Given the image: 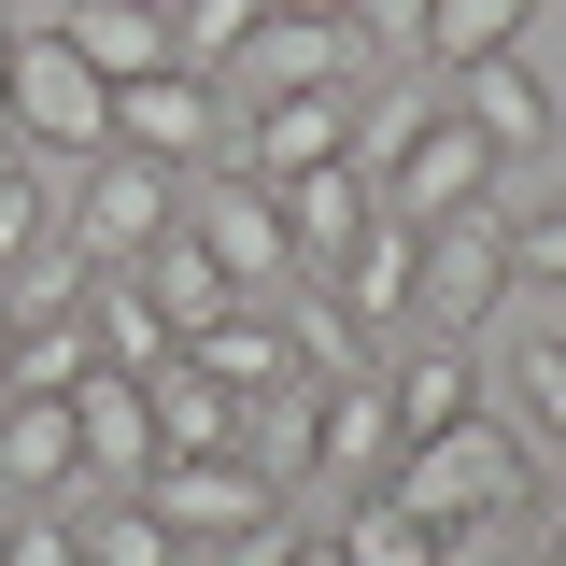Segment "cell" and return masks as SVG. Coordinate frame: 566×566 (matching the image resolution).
<instances>
[{
  "label": "cell",
  "mask_w": 566,
  "mask_h": 566,
  "mask_svg": "<svg viewBox=\"0 0 566 566\" xmlns=\"http://www.w3.org/2000/svg\"><path fill=\"white\" fill-rule=\"evenodd\" d=\"M382 495L424 510L439 538H453V524H524V510H538V453H524V424L468 411V424H439V439H411V453L382 468Z\"/></svg>",
  "instance_id": "cell-1"
},
{
  "label": "cell",
  "mask_w": 566,
  "mask_h": 566,
  "mask_svg": "<svg viewBox=\"0 0 566 566\" xmlns=\"http://www.w3.org/2000/svg\"><path fill=\"white\" fill-rule=\"evenodd\" d=\"M0 128L14 156H43V170H85V156H114V71L85 57L71 29H14V85H0Z\"/></svg>",
  "instance_id": "cell-2"
},
{
  "label": "cell",
  "mask_w": 566,
  "mask_h": 566,
  "mask_svg": "<svg viewBox=\"0 0 566 566\" xmlns=\"http://www.w3.org/2000/svg\"><path fill=\"white\" fill-rule=\"evenodd\" d=\"M227 142H241V99L212 85V71L156 57L114 85V156H156V170H227Z\"/></svg>",
  "instance_id": "cell-3"
},
{
  "label": "cell",
  "mask_w": 566,
  "mask_h": 566,
  "mask_svg": "<svg viewBox=\"0 0 566 566\" xmlns=\"http://www.w3.org/2000/svg\"><path fill=\"white\" fill-rule=\"evenodd\" d=\"M382 71V43L354 14H255V43L227 57V99H354Z\"/></svg>",
  "instance_id": "cell-4"
},
{
  "label": "cell",
  "mask_w": 566,
  "mask_h": 566,
  "mask_svg": "<svg viewBox=\"0 0 566 566\" xmlns=\"http://www.w3.org/2000/svg\"><path fill=\"white\" fill-rule=\"evenodd\" d=\"M185 227H199V255L227 270V297H283L297 283L283 185H255V170H185Z\"/></svg>",
  "instance_id": "cell-5"
},
{
  "label": "cell",
  "mask_w": 566,
  "mask_h": 566,
  "mask_svg": "<svg viewBox=\"0 0 566 566\" xmlns=\"http://www.w3.org/2000/svg\"><path fill=\"white\" fill-rule=\"evenodd\" d=\"M510 297V212L468 199L424 227V270H411V326H439V340H482V312Z\"/></svg>",
  "instance_id": "cell-6"
},
{
  "label": "cell",
  "mask_w": 566,
  "mask_h": 566,
  "mask_svg": "<svg viewBox=\"0 0 566 566\" xmlns=\"http://www.w3.org/2000/svg\"><path fill=\"white\" fill-rule=\"evenodd\" d=\"M170 212H185V170H156V156H85V185L57 199V241L85 270H128Z\"/></svg>",
  "instance_id": "cell-7"
},
{
  "label": "cell",
  "mask_w": 566,
  "mask_h": 566,
  "mask_svg": "<svg viewBox=\"0 0 566 566\" xmlns=\"http://www.w3.org/2000/svg\"><path fill=\"white\" fill-rule=\"evenodd\" d=\"M156 510H170V538H185V566L212 553V538H241V524H270L283 510V482H255V453H170V468H156Z\"/></svg>",
  "instance_id": "cell-8"
},
{
  "label": "cell",
  "mask_w": 566,
  "mask_h": 566,
  "mask_svg": "<svg viewBox=\"0 0 566 566\" xmlns=\"http://www.w3.org/2000/svg\"><path fill=\"white\" fill-rule=\"evenodd\" d=\"M495 170H510V156H495V142L468 128V114H439V128H424L411 156L382 170V212H397V227H439V212H468V199H495Z\"/></svg>",
  "instance_id": "cell-9"
},
{
  "label": "cell",
  "mask_w": 566,
  "mask_h": 566,
  "mask_svg": "<svg viewBox=\"0 0 566 566\" xmlns=\"http://www.w3.org/2000/svg\"><path fill=\"white\" fill-rule=\"evenodd\" d=\"M340 156H354V99H241V142H227V170H255V185L340 170Z\"/></svg>",
  "instance_id": "cell-10"
},
{
  "label": "cell",
  "mask_w": 566,
  "mask_h": 566,
  "mask_svg": "<svg viewBox=\"0 0 566 566\" xmlns=\"http://www.w3.org/2000/svg\"><path fill=\"white\" fill-rule=\"evenodd\" d=\"M71 439H85V482H114V495L156 482V397H142L128 368H85L71 382Z\"/></svg>",
  "instance_id": "cell-11"
},
{
  "label": "cell",
  "mask_w": 566,
  "mask_h": 566,
  "mask_svg": "<svg viewBox=\"0 0 566 566\" xmlns=\"http://www.w3.org/2000/svg\"><path fill=\"white\" fill-rule=\"evenodd\" d=\"M382 397H397V439H439V424L482 411V368H468V340L411 326V340H382Z\"/></svg>",
  "instance_id": "cell-12"
},
{
  "label": "cell",
  "mask_w": 566,
  "mask_h": 566,
  "mask_svg": "<svg viewBox=\"0 0 566 566\" xmlns=\"http://www.w3.org/2000/svg\"><path fill=\"white\" fill-rule=\"evenodd\" d=\"M439 114H453V71H424V57L368 71V85H354V170L382 185V170H397V156H411V142L439 128Z\"/></svg>",
  "instance_id": "cell-13"
},
{
  "label": "cell",
  "mask_w": 566,
  "mask_h": 566,
  "mask_svg": "<svg viewBox=\"0 0 566 566\" xmlns=\"http://www.w3.org/2000/svg\"><path fill=\"white\" fill-rule=\"evenodd\" d=\"M241 453H255V482H312V468H326V382H312V368H283V382H255V397H241Z\"/></svg>",
  "instance_id": "cell-14"
},
{
  "label": "cell",
  "mask_w": 566,
  "mask_h": 566,
  "mask_svg": "<svg viewBox=\"0 0 566 566\" xmlns=\"http://www.w3.org/2000/svg\"><path fill=\"white\" fill-rule=\"evenodd\" d=\"M368 212H382V185H368V170H297V185H283V241H297V283H326L354 255V241H368Z\"/></svg>",
  "instance_id": "cell-15"
},
{
  "label": "cell",
  "mask_w": 566,
  "mask_h": 566,
  "mask_svg": "<svg viewBox=\"0 0 566 566\" xmlns=\"http://www.w3.org/2000/svg\"><path fill=\"white\" fill-rule=\"evenodd\" d=\"M453 114H468L495 156H538V142H553V85H538L524 43H510V57H468V71H453Z\"/></svg>",
  "instance_id": "cell-16"
},
{
  "label": "cell",
  "mask_w": 566,
  "mask_h": 566,
  "mask_svg": "<svg viewBox=\"0 0 566 566\" xmlns=\"http://www.w3.org/2000/svg\"><path fill=\"white\" fill-rule=\"evenodd\" d=\"M128 283L156 297V326H170V340H199L212 312H227V270L199 255V227H185V212H170V227H156V241L128 255Z\"/></svg>",
  "instance_id": "cell-17"
},
{
  "label": "cell",
  "mask_w": 566,
  "mask_h": 566,
  "mask_svg": "<svg viewBox=\"0 0 566 566\" xmlns=\"http://www.w3.org/2000/svg\"><path fill=\"white\" fill-rule=\"evenodd\" d=\"M397 453H411V439H397V397H382V368H368V382H326V468H312V482L368 495Z\"/></svg>",
  "instance_id": "cell-18"
},
{
  "label": "cell",
  "mask_w": 566,
  "mask_h": 566,
  "mask_svg": "<svg viewBox=\"0 0 566 566\" xmlns=\"http://www.w3.org/2000/svg\"><path fill=\"white\" fill-rule=\"evenodd\" d=\"M185 368H212L227 397H255V382H283L297 368V340H283V297H227L199 340H185Z\"/></svg>",
  "instance_id": "cell-19"
},
{
  "label": "cell",
  "mask_w": 566,
  "mask_h": 566,
  "mask_svg": "<svg viewBox=\"0 0 566 566\" xmlns=\"http://www.w3.org/2000/svg\"><path fill=\"white\" fill-rule=\"evenodd\" d=\"M71 326H85V354H99V368H128V382H156V368L185 354L170 326H156V297H142L128 270H99V283H85V312H71Z\"/></svg>",
  "instance_id": "cell-20"
},
{
  "label": "cell",
  "mask_w": 566,
  "mask_h": 566,
  "mask_svg": "<svg viewBox=\"0 0 566 566\" xmlns=\"http://www.w3.org/2000/svg\"><path fill=\"white\" fill-rule=\"evenodd\" d=\"M142 397H156V468H170V453H241V397H227L212 368H185V354H170Z\"/></svg>",
  "instance_id": "cell-21"
},
{
  "label": "cell",
  "mask_w": 566,
  "mask_h": 566,
  "mask_svg": "<svg viewBox=\"0 0 566 566\" xmlns=\"http://www.w3.org/2000/svg\"><path fill=\"white\" fill-rule=\"evenodd\" d=\"M326 566H439V524H424V510H397V495L368 482V495H340V524H326Z\"/></svg>",
  "instance_id": "cell-22"
},
{
  "label": "cell",
  "mask_w": 566,
  "mask_h": 566,
  "mask_svg": "<svg viewBox=\"0 0 566 566\" xmlns=\"http://www.w3.org/2000/svg\"><path fill=\"white\" fill-rule=\"evenodd\" d=\"M524 29H538V0H424L411 57H424V71H468V57H510Z\"/></svg>",
  "instance_id": "cell-23"
},
{
  "label": "cell",
  "mask_w": 566,
  "mask_h": 566,
  "mask_svg": "<svg viewBox=\"0 0 566 566\" xmlns=\"http://www.w3.org/2000/svg\"><path fill=\"white\" fill-rule=\"evenodd\" d=\"M283 340H297V368H312V382H368V368H382V340L354 326L326 283H283Z\"/></svg>",
  "instance_id": "cell-24"
},
{
  "label": "cell",
  "mask_w": 566,
  "mask_h": 566,
  "mask_svg": "<svg viewBox=\"0 0 566 566\" xmlns=\"http://www.w3.org/2000/svg\"><path fill=\"white\" fill-rule=\"evenodd\" d=\"M85 255H71L57 227H43V241H29V255H14V270H0V312H14V326H71V312H85Z\"/></svg>",
  "instance_id": "cell-25"
},
{
  "label": "cell",
  "mask_w": 566,
  "mask_h": 566,
  "mask_svg": "<svg viewBox=\"0 0 566 566\" xmlns=\"http://www.w3.org/2000/svg\"><path fill=\"white\" fill-rule=\"evenodd\" d=\"M99 354H85V326H14L0 340V397H71Z\"/></svg>",
  "instance_id": "cell-26"
},
{
  "label": "cell",
  "mask_w": 566,
  "mask_h": 566,
  "mask_svg": "<svg viewBox=\"0 0 566 566\" xmlns=\"http://www.w3.org/2000/svg\"><path fill=\"white\" fill-rule=\"evenodd\" d=\"M510 424H524V453H566V340L510 354Z\"/></svg>",
  "instance_id": "cell-27"
},
{
  "label": "cell",
  "mask_w": 566,
  "mask_h": 566,
  "mask_svg": "<svg viewBox=\"0 0 566 566\" xmlns=\"http://www.w3.org/2000/svg\"><path fill=\"white\" fill-rule=\"evenodd\" d=\"M255 14H270V0H170V57H185V71H212V85H227V57L255 43Z\"/></svg>",
  "instance_id": "cell-28"
},
{
  "label": "cell",
  "mask_w": 566,
  "mask_h": 566,
  "mask_svg": "<svg viewBox=\"0 0 566 566\" xmlns=\"http://www.w3.org/2000/svg\"><path fill=\"white\" fill-rule=\"evenodd\" d=\"M43 227H57V185H43V156H0V270H14Z\"/></svg>",
  "instance_id": "cell-29"
},
{
  "label": "cell",
  "mask_w": 566,
  "mask_h": 566,
  "mask_svg": "<svg viewBox=\"0 0 566 566\" xmlns=\"http://www.w3.org/2000/svg\"><path fill=\"white\" fill-rule=\"evenodd\" d=\"M510 283H553V297H566V199L510 212Z\"/></svg>",
  "instance_id": "cell-30"
},
{
  "label": "cell",
  "mask_w": 566,
  "mask_h": 566,
  "mask_svg": "<svg viewBox=\"0 0 566 566\" xmlns=\"http://www.w3.org/2000/svg\"><path fill=\"white\" fill-rule=\"evenodd\" d=\"M0 566H85L71 510H0Z\"/></svg>",
  "instance_id": "cell-31"
},
{
  "label": "cell",
  "mask_w": 566,
  "mask_h": 566,
  "mask_svg": "<svg viewBox=\"0 0 566 566\" xmlns=\"http://www.w3.org/2000/svg\"><path fill=\"white\" fill-rule=\"evenodd\" d=\"M354 29L382 43V57H411V29H424V0H354Z\"/></svg>",
  "instance_id": "cell-32"
},
{
  "label": "cell",
  "mask_w": 566,
  "mask_h": 566,
  "mask_svg": "<svg viewBox=\"0 0 566 566\" xmlns=\"http://www.w3.org/2000/svg\"><path fill=\"white\" fill-rule=\"evenodd\" d=\"M14 29H29V14H0V85H14Z\"/></svg>",
  "instance_id": "cell-33"
},
{
  "label": "cell",
  "mask_w": 566,
  "mask_h": 566,
  "mask_svg": "<svg viewBox=\"0 0 566 566\" xmlns=\"http://www.w3.org/2000/svg\"><path fill=\"white\" fill-rule=\"evenodd\" d=\"M270 14H354V0H270Z\"/></svg>",
  "instance_id": "cell-34"
},
{
  "label": "cell",
  "mask_w": 566,
  "mask_h": 566,
  "mask_svg": "<svg viewBox=\"0 0 566 566\" xmlns=\"http://www.w3.org/2000/svg\"><path fill=\"white\" fill-rule=\"evenodd\" d=\"M297 566H326V538H297Z\"/></svg>",
  "instance_id": "cell-35"
},
{
  "label": "cell",
  "mask_w": 566,
  "mask_h": 566,
  "mask_svg": "<svg viewBox=\"0 0 566 566\" xmlns=\"http://www.w3.org/2000/svg\"><path fill=\"white\" fill-rule=\"evenodd\" d=\"M538 553H553V566H566V524H553V538H538Z\"/></svg>",
  "instance_id": "cell-36"
},
{
  "label": "cell",
  "mask_w": 566,
  "mask_h": 566,
  "mask_svg": "<svg viewBox=\"0 0 566 566\" xmlns=\"http://www.w3.org/2000/svg\"><path fill=\"white\" fill-rule=\"evenodd\" d=\"M0 340H14V312H0Z\"/></svg>",
  "instance_id": "cell-37"
},
{
  "label": "cell",
  "mask_w": 566,
  "mask_h": 566,
  "mask_svg": "<svg viewBox=\"0 0 566 566\" xmlns=\"http://www.w3.org/2000/svg\"><path fill=\"white\" fill-rule=\"evenodd\" d=\"M0 14H29V0H0Z\"/></svg>",
  "instance_id": "cell-38"
},
{
  "label": "cell",
  "mask_w": 566,
  "mask_h": 566,
  "mask_svg": "<svg viewBox=\"0 0 566 566\" xmlns=\"http://www.w3.org/2000/svg\"><path fill=\"white\" fill-rule=\"evenodd\" d=\"M0 156H14V128H0Z\"/></svg>",
  "instance_id": "cell-39"
},
{
  "label": "cell",
  "mask_w": 566,
  "mask_h": 566,
  "mask_svg": "<svg viewBox=\"0 0 566 566\" xmlns=\"http://www.w3.org/2000/svg\"><path fill=\"white\" fill-rule=\"evenodd\" d=\"M553 340H566V326H553Z\"/></svg>",
  "instance_id": "cell-40"
}]
</instances>
